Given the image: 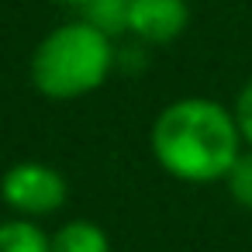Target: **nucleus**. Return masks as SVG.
Here are the masks:
<instances>
[{"label": "nucleus", "mask_w": 252, "mask_h": 252, "mask_svg": "<svg viewBox=\"0 0 252 252\" xmlns=\"http://www.w3.org/2000/svg\"><path fill=\"white\" fill-rule=\"evenodd\" d=\"M156 162L183 183H218L242 156L235 111L207 97H183L159 111L149 131Z\"/></svg>", "instance_id": "nucleus-1"}, {"label": "nucleus", "mask_w": 252, "mask_h": 252, "mask_svg": "<svg viewBox=\"0 0 252 252\" xmlns=\"http://www.w3.org/2000/svg\"><path fill=\"white\" fill-rule=\"evenodd\" d=\"M235 121H238V131H242V142L252 149V80L238 90V97H235Z\"/></svg>", "instance_id": "nucleus-9"}, {"label": "nucleus", "mask_w": 252, "mask_h": 252, "mask_svg": "<svg viewBox=\"0 0 252 252\" xmlns=\"http://www.w3.org/2000/svg\"><path fill=\"white\" fill-rule=\"evenodd\" d=\"M114 66L111 35L90 21H66L52 28L32 52V83L49 100H76L104 87Z\"/></svg>", "instance_id": "nucleus-2"}, {"label": "nucleus", "mask_w": 252, "mask_h": 252, "mask_svg": "<svg viewBox=\"0 0 252 252\" xmlns=\"http://www.w3.org/2000/svg\"><path fill=\"white\" fill-rule=\"evenodd\" d=\"M59 4H69V7H83L87 0H59Z\"/></svg>", "instance_id": "nucleus-10"}, {"label": "nucleus", "mask_w": 252, "mask_h": 252, "mask_svg": "<svg viewBox=\"0 0 252 252\" xmlns=\"http://www.w3.org/2000/svg\"><path fill=\"white\" fill-rule=\"evenodd\" d=\"M128 14H131V0H87L83 4V21H90L111 38L128 32Z\"/></svg>", "instance_id": "nucleus-7"}, {"label": "nucleus", "mask_w": 252, "mask_h": 252, "mask_svg": "<svg viewBox=\"0 0 252 252\" xmlns=\"http://www.w3.org/2000/svg\"><path fill=\"white\" fill-rule=\"evenodd\" d=\"M52 252H111V238L97 221L76 218L52 235Z\"/></svg>", "instance_id": "nucleus-5"}, {"label": "nucleus", "mask_w": 252, "mask_h": 252, "mask_svg": "<svg viewBox=\"0 0 252 252\" xmlns=\"http://www.w3.org/2000/svg\"><path fill=\"white\" fill-rule=\"evenodd\" d=\"M0 197L21 218H42V214H56L66 204L69 183L56 166L28 159V162H14L0 176Z\"/></svg>", "instance_id": "nucleus-3"}, {"label": "nucleus", "mask_w": 252, "mask_h": 252, "mask_svg": "<svg viewBox=\"0 0 252 252\" xmlns=\"http://www.w3.org/2000/svg\"><path fill=\"white\" fill-rule=\"evenodd\" d=\"M190 25L187 0H131L128 32L149 45H169L176 42Z\"/></svg>", "instance_id": "nucleus-4"}, {"label": "nucleus", "mask_w": 252, "mask_h": 252, "mask_svg": "<svg viewBox=\"0 0 252 252\" xmlns=\"http://www.w3.org/2000/svg\"><path fill=\"white\" fill-rule=\"evenodd\" d=\"M0 252H52V238L32 218H14L0 224Z\"/></svg>", "instance_id": "nucleus-6"}, {"label": "nucleus", "mask_w": 252, "mask_h": 252, "mask_svg": "<svg viewBox=\"0 0 252 252\" xmlns=\"http://www.w3.org/2000/svg\"><path fill=\"white\" fill-rule=\"evenodd\" d=\"M224 187L238 207L252 211V149H242V156L235 159V166L224 176Z\"/></svg>", "instance_id": "nucleus-8"}]
</instances>
